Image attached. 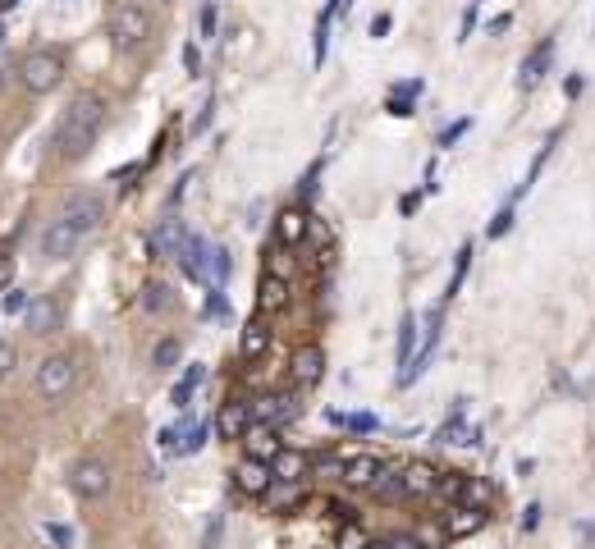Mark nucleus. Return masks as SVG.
<instances>
[{
	"label": "nucleus",
	"instance_id": "26",
	"mask_svg": "<svg viewBox=\"0 0 595 549\" xmlns=\"http://www.w3.org/2000/svg\"><path fill=\"white\" fill-rule=\"evenodd\" d=\"M202 380H206V366H202V362H197V366H188V371H184V380H179V385H174V394H170V399H174V408H188V399L197 394V385H202Z\"/></svg>",
	"mask_w": 595,
	"mask_h": 549
},
{
	"label": "nucleus",
	"instance_id": "15",
	"mask_svg": "<svg viewBox=\"0 0 595 549\" xmlns=\"http://www.w3.org/2000/svg\"><path fill=\"white\" fill-rule=\"evenodd\" d=\"M307 234H312V216H307L303 206H284L280 216H275V238H280L284 248H298Z\"/></svg>",
	"mask_w": 595,
	"mask_h": 549
},
{
	"label": "nucleus",
	"instance_id": "34",
	"mask_svg": "<svg viewBox=\"0 0 595 549\" xmlns=\"http://www.w3.org/2000/svg\"><path fill=\"white\" fill-rule=\"evenodd\" d=\"M179 353H184V348H179V339H161V344H156V357H152V362L165 371V366L179 362Z\"/></svg>",
	"mask_w": 595,
	"mask_h": 549
},
{
	"label": "nucleus",
	"instance_id": "46",
	"mask_svg": "<svg viewBox=\"0 0 595 549\" xmlns=\"http://www.w3.org/2000/svg\"><path fill=\"white\" fill-rule=\"evenodd\" d=\"M184 65H188V74H197V69H202V55H197V46H184Z\"/></svg>",
	"mask_w": 595,
	"mask_h": 549
},
{
	"label": "nucleus",
	"instance_id": "28",
	"mask_svg": "<svg viewBox=\"0 0 595 549\" xmlns=\"http://www.w3.org/2000/svg\"><path fill=\"white\" fill-rule=\"evenodd\" d=\"M225 280H229V252L211 248L206 252V284H211V289H225Z\"/></svg>",
	"mask_w": 595,
	"mask_h": 549
},
{
	"label": "nucleus",
	"instance_id": "52",
	"mask_svg": "<svg viewBox=\"0 0 595 549\" xmlns=\"http://www.w3.org/2000/svg\"><path fill=\"white\" fill-rule=\"evenodd\" d=\"M0 42H5V23H0Z\"/></svg>",
	"mask_w": 595,
	"mask_h": 549
},
{
	"label": "nucleus",
	"instance_id": "10",
	"mask_svg": "<svg viewBox=\"0 0 595 549\" xmlns=\"http://www.w3.org/2000/svg\"><path fill=\"white\" fill-rule=\"evenodd\" d=\"M440 325H444V307H435L431 321H426V334H422V348H417V357H412V362L399 371V385H412V380L426 371V362H431L435 344H440Z\"/></svg>",
	"mask_w": 595,
	"mask_h": 549
},
{
	"label": "nucleus",
	"instance_id": "19",
	"mask_svg": "<svg viewBox=\"0 0 595 549\" xmlns=\"http://www.w3.org/2000/svg\"><path fill=\"white\" fill-rule=\"evenodd\" d=\"M289 307V284L280 280V275H261V284H257V312L261 316H275V312H284Z\"/></svg>",
	"mask_w": 595,
	"mask_h": 549
},
{
	"label": "nucleus",
	"instance_id": "38",
	"mask_svg": "<svg viewBox=\"0 0 595 549\" xmlns=\"http://www.w3.org/2000/svg\"><path fill=\"white\" fill-rule=\"evenodd\" d=\"M316 179H321V161H316V165H312V170H307V174H303V183H298V193H303V197H307V202H312V197H316Z\"/></svg>",
	"mask_w": 595,
	"mask_h": 549
},
{
	"label": "nucleus",
	"instance_id": "36",
	"mask_svg": "<svg viewBox=\"0 0 595 549\" xmlns=\"http://www.w3.org/2000/svg\"><path fill=\"white\" fill-rule=\"evenodd\" d=\"M14 284V257H10V248H0V293Z\"/></svg>",
	"mask_w": 595,
	"mask_h": 549
},
{
	"label": "nucleus",
	"instance_id": "4",
	"mask_svg": "<svg viewBox=\"0 0 595 549\" xmlns=\"http://www.w3.org/2000/svg\"><path fill=\"white\" fill-rule=\"evenodd\" d=\"M78 385V362L74 353H51L42 366H37V394L42 399H69V389Z\"/></svg>",
	"mask_w": 595,
	"mask_h": 549
},
{
	"label": "nucleus",
	"instance_id": "42",
	"mask_svg": "<svg viewBox=\"0 0 595 549\" xmlns=\"http://www.w3.org/2000/svg\"><path fill=\"white\" fill-rule=\"evenodd\" d=\"M211 33H216V5L206 0L202 5V37H211Z\"/></svg>",
	"mask_w": 595,
	"mask_h": 549
},
{
	"label": "nucleus",
	"instance_id": "12",
	"mask_svg": "<svg viewBox=\"0 0 595 549\" xmlns=\"http://www.w3.org/2000/svg\"><path fill=\"white\" fill-rule=\"evenodd\" d=\"M550 60H554V37H541V42L531 46L527 60H522V69H518V87H522V92L541 87V78L550 74Z\"/></svg>",
	"mask_w": 595,
	"mask_h": 549
},
{
	"label": "nucleus",
	"instance_id": "23",
	"mask_svg": "<svg viewBox=\"0 0 595 549\" xmlns=\"http://www.w3.org/2000/svg\"><path fill=\"white\" fill-rule=\"evenodd\" d=\"M339 5L348 10V0H330V5L321 10V19H316V37H312V60L316 65H325V51H330V19L339 14Z\"/></svg>",
	"mask_w": 595,
	"mask_h": 549
},
{
	"label": "nucleus",
	"instance_id": "21",
	"mask_svg": "<svg viewBox=\"0 0 595 549\" xmlns=\"http://www.w3.org/2000/svg\"><path fill=\"white\" fill-rule=\"evenodd\" d=\"M184 238H188V229L179 225V220H161V225L152 229V252L156 257H179Z\"/></svg>",
	"mask_w": 595,
	"mask_h": 549
},
{
	"label": "nucleus",
	"instance_id": "14",
	"mask_svg": "<svg viewBox=\"0 0 595 549\" xmlns=\"http://www.w3.org/2000/svg\"><path fill=\"white\" fill-rule=\"evenodd\" d=\"M435 485H440V472H435L431 463H408L399 472V490L403 499H431Z\"/></svg>",
	"mask_w": 595,
	"mask_h": 549
},
{
	"label": "nucleus",
	"instance_id": "9",
	"mask_svg": "<svg viewBox=\"0 0 595 549\" xmlns=\"http://www.w3.org/2000/svg\"><path fill=\"white\" fill-rule=\"evenodd\" d=\"M60 302L51 298V293H37V298H28V307H23V325L33 334H55L60 330Z\"/></svg>",
	"mask_w": 595,
	"mask_h": 549
},
{
	"label": "nucleus",
	"instance_id": "35",
	"mask_svg": "<svg viewBox=\"0 0 595 549\" xmlns=\"http://www.w3.org/2000/svg\"><path fill=\"white\" fill-rule=\"evenodd\" d=\"M509 229H513V202H509V206H504V211H499V216H495V220H490V229H486V238H504V234H509Z\"/></svg>",
	"mask_w": 595,
	"mask_h": 549
},
{
	"label": "nucleus",
	"instance_id": "31",
	"mask_svg": "<svg viewBox=\"0 0 595 549\" xmlns=\"http://www.w3.org/2000/svg\"><path fill=\"white\" fill-rule=\"evenodd\" d=\"M467 266H472V243H463V248H458V266H454V280H449V298H454V293L463 289Z\"/></svg>",
	"mask_w": 595,
	"mask_h": 549
},
{
	"label": "nucleus",
	"instance_id": "37",
	"mask_svg": "<svg viewBox=\"0 0 595 549\" xmlns=\"http://www.w3.org/2000/svg\"><path fill=\"white\" fill-rule=\"evenodd\" d=\"M467 129H472V119H458V124H449V129H444V133H440V147H454V142H458V138H463V133H467Z\"/></svg>",
	"mask_w": 595,
	"mask_h": 549
},
{
	"label": "nucleus",
	"instance_id": "39",
	"mask_svg": "<svg viewBox=\"0 0 595 549\" xmlns=\"http://www.w3.org/2000/svg\"><path fill=\"white\" fill-rule=\"evenodd\" d=\"M46 536H51L60 549H74V531H69V527H60V522H51V527H46Z\"/></svg>",
	"mask_w": 595,
	"mask_h": 549
},
{
	"label": "nucleus",
	"instance_id": "51",
	"mask_svg": "<svg viewBox=\"0 0 595 549\" xmlns=\"http://www.w3.org/2000/svg\"><path fill=\"white\" fill-rule=\"evenodd\" d=\"M367 549H385V540H367Z\"/></svg>",
	"mask_w": 595,
	"mask_h": 549
},
{
	"label": "nucleus",
	"instance_id": "48",
	"mask_svg": "<svg viewBox=\"0 0 595 549\" xmlns=\"http://www.w3.org/2000/svg\"><path fill=\"white\" fill-rule=\"evenodd\" d=\"M472 23H476V0H472V5H467V10H463V37L472 33Z\"/></svg>",
	"mask_w": 595,
	"mask_h": 549
},
{
	"label": "nucleus",
	"instance_id": "18",
	"mask_svg": "<svg viewBox=\"0 0 595 549\" xmlns=\"http://www.w3.org/2000/svg\"><path fill=\"white\" fill-rule=\"evenodd\" d=\"M261 499L271 504V513H293L307 499V481H271V490Z\"/></svg>",
	"mask_w": 595,
	"mask_h": 549
},
{
	"label": "nucleus",
	"instance_id": "17",
	"mask_svg": "<svg viewBox=\"0 0 595 549\" xmlns=\"http://www.w3.org/2000/svg\"><path fill=\"white\" fill-rule=\"evenodd\" d=\"M385 472V463H380L376 453H353V458H344V485H353V490H371V481Z\"/></svg>",
	"mask_w": 595,
	"mask_h": 549
},
{
	"label": "nucleus",
	"instance_id": "33",
	"mask_svg": "<svg viewBox=\"0 0 595 549\" xmlns=\"http://www.w3.org/2000/svg\"><path fill=\"white\" fill-rule=\"evenodd\" d=\"M142 302H147V312H170V289H165V284H147V298H142Z\"/></svg>",
	"mask_w": 595,
	"mask_h": 549
},
{
	"label": "nucleus",
	"instance_id": "43",
	"mask_svg": "<svg viewBox=\"0 0 595 549\" xmlns=\"http://www.w3.org/2000/svg\"><path fill=\"white\" fill-rule=\"evenodd\" d=\"M23 307H28V293H5V312H23Z\"/></svg>",
	"mask_w": 595,
	"mask_h": 549
},
{
	"label": "nucleus",
	"instance_id": "22",
	"mask_svg": "<svg viewBox=\"0 0 595 549\" xmlns=\"http://www.w3.org/2000/svg\"><path fill=\"white\" fill-rule=\"evenodd\" d=\"M325 376V353L321 348H298V353H293V380H298V385H316V380Z\"/></svg>",
	"mask_w": 595,
	"mask_h": 549
},
{
	"label": "nucleus",
	"instance_id": "2",
	"mask_svg": "<svg viewBox=\"0 0 595 549\" xmlns=\"http://www.w3.org/2000/svg\"><path fill=\"white\" fill-rule=\"evenodd\" d=\"M110 37H115L119 51H133L152 37V10L138 5V0H119L115 10H110Z\"/></svg>",
	"mask_w": 595,
	"mask_h": 549
},
{
	"label": "nucleus",
	"instance_id": "24",
	"mask_svg": "<svg viewBox=\"0 0 595 549\" xmlns=\"http://www.w3.org/2000/svg\"><path fill=\"white\" fill-rule=\"evenodd\" d=\"M422 97V78H408V83H399L390 92V101H385V110H390V115H412V101Z\"/></svg>",
	"mask_w": 595,
	"mask_h": 549
},
{
	"label": "nucleus",
	"instance_id": "5",
	"mask_svg": "<svg viewBox=\"0 0 595 549\" xmlns=\"http://www.w3.org/2000/svg\"><path fill=\"white\" fill-rule=\"evenodd\" d=\"M69 490H74L78 499H87V504H92V499H106L110 495V467L101 463V458H92V453L78 458V463L69 467Z\"/></svg>",
	"mask_w": 595,
	"mask_h": 549
},
{
	"label": "nucleus",
	"instance_id": "13",
	"mask_svg": "<svg viewBox=\"0 0 595 549\" xmlns=\"http://www.w3.org/2000/svg\"><path fill=\"white\" fill-rule=\"evenodd\" d=\"M298 417V394H271V399H257L252 403V421H266V426H289Z\"/></svg>",
	"mask_w": 595,
	"mask_h": 549
},
{
	"label": "nucleus",
	"instance_id": "20",
	"mask_svg": "<svg viewBox=\"0 0 595 549\" xmlns=\"http://www.w3.org/2000/svg\"><path fill=\"white\" fill-rule=\"evenodd\" d=\"M248 421H252V403H243V399H229L225 408H220L216 426H220V435H225V440H238V435L248 431Z\"/></svg>",
	"mask_w": 595,
	"mask_h": 549
},
{
	"label": "nucleus",
	"instance_id": "45",
	"mask_svg": "<svg viewBox=\"0 0 595 549\" xmlns=\"http://www.w3.org/2000/svg\"><path fill=\"white\" fill-rule=\"evenodd\" d=\"M536 522H541V504H531L527 513H522V531H536Z\"/></svg>",
	"mask_w": 595,
	"mask_h": 549
},
{
	"label": "nucleus",
	"instance_id": "6",
	"mask_svg": "<svg viewBox=\"0 0 595 549\" xmlns=\"http://www.w3.org/2000/svg\"><path fill=\"white\" fill-rule=\"evenodd\" d=\"M83 243H87L83 229H74L65 216H55L51 225H46V234H42V257L46 261H69L78 248H83Z\"/></svg>",
	"mask_w": 595,
	"mask_h": 549
},
{
	"label": "nucleus",
	"instance_id": "47",
	"mask_svg": "<svg viewBox=\"0 0 595 549\" xmlns=\"http://www.w3.org/2000/svg\"><path fill=\"white\" fill-rule=\"evenodd\" d=\"M403 216H412V211H417V206H422V193H408V197H403Z\"/></svg>",
	"mask_w": 595,
	"mask_h": 549
},
{
	"label": "nucleus",
	"instance_id": "3",
	"mask_svg": "<svg viewBox=\"0 0 595 549\" xmlns=\"http://www.w3.org/2000/svg\"><path fill=\"white\" fill-rule=\"evenodd\" d=\"M19 78H23V87H28L33 97H46V92H55V87H60V78H65V55H60V51L23 55Z\"/></svg>",
	"mask_w": 595,
	"mask_h": 549
},
{
	"label": "nucleus",
	"instance_id": "40",
	"mask_svg": "<svg viewBox=\"0 0 595 549\" xmlns=\"http://www.w3.org/2000/svg\"><path fill=\"white\" fill-rule=\"evenodd\" d=\"M14 362H19V353H14V344H5V339H0V380L10 376L14 371Z\"/></svg>",
	"mask_w": 595,
	"mask_h": 549
},
{
	"label": "nucleus",
	"instance_id": "16",
	"mask_svg": "<svg viewBox=\"0 0 595 549\" xmlns=\"http://www.w3.org/2000/svg\"><path fill=\"white\" fill-rule=\"evenodd\" d=\"M307 472H312V453H303V449H289V444H284L271 458L275 481H307Z\"/></svg>",
	"mask_w": 595,
	"mask_h": 549
},
{
	"label": "nucleus",
	"instance_id": "44",
	"mask_svg": "<svg viewBox=\"0 0 595 549\" xmlns=\"http://www.w3.org/2000/svg\"><path fill=\"white\" fill-rule=\"evenodd\" d=\"M390 28H394V19H390V14H376V19H371V37H385Z\"/></svg>",
	"mask_w": 595,
	"mask_h": 549
},
{
	"label": "nucleus",
	"instance_id": "25",
	"mask_svg": "<svg viewBox=\"0 0 595 549\" xmlns=\"http://www.w3.org/2000/svg\"><path fill=\"white\" fill-rule=\"evenodd\" d=\"M266 348H271V330H266L261 321H248V325H243V362H257Z\"/></svg>",
	"mask_w": 595,
	"mask_h": 549
},
{
	"label": "nucleus",
	"instance_id": "30",
	"mask_svg": "<svg viewBox=\"0 0 595 549\" xmlns=\"http://www.w3.org/2000/svg\"><path fill=\"white\" fill-rule=\"evenodd\" d=\"M412 334H417V321H412V312H403V321H399V366L412 362Z\"/></svg>",
	"mask_w": 595,
	"mask_h": 549
},
{
	"label": "nucleus",
	"instance_id": "32",
	"mask_svg": "<svg viewBox=\"0 0 595 549\" xmlns=\"http://www.w3.org/2000/svg\"><path fill=\"white\" fill-rule=\"evenodd\" d=\"M330 421H335V426H344V431H376V417H367V412H362V417H344V412H330Z\"/></svg>",
	"mask_w": 595,
	"mask_h": 549
},
{
	"label": "nucleus",
	"instance_id": "7",
	"mask_svg": "<svg viewBox=\"0 0 595 549\" xmlns=\"http://www.w3.org/2000/svg\"><path fill=\"white\" fill-rule=\"evenodd\" d=\"M60 216H65L74 229H83V234H97V225L106 220V202H101V193H74Z\"/></svg>",
	"mask_w": 595,
	"mask_h": 549
},
{
	"label": "nucleus",
	"instance_id": "8",
	"mask_svg": "<svg viewBox=\"0 0 595 549\" xmlns=\"http://www.w3.org/2000/svg\"><path fill=\"white\" fill-rule=\"evenodd\" d=\"M238 440H243V453H248V458H261V463H271L275 453L284 449L280 431H275V426H266V421H248V431L238 435Z\"/></svg>",
	"mask_w": 595,
	"mask_h": 549
},
{
	"label": "nucleus",
	"instance_id": "49",
	"mask_svg": "<svg viewBox=\"0 0 595 549\" xmlns=\"http://www.w3.org/2000/svg\"><path fill=\"white\" fill-rule=\"evenodd\" d=\"M509 14H499V19H490V33H509Z\"/></svg>",
	"mask_w": 595,
	"mask_h": 549
},
{
	"label": "nucleus",
	"instance_id": "11",
	"mask_svg": "<svg viewBox=\"0 0 595 549\" xmlns=\"http://www.w3.org/2000/svg\"><path fill=\"white\" fill-rule=\"evenodd\" d=\"M271 463H261V458H248V453H243V463L234 467V485L238 490H243V495L248 499H261L266 495V490H271Z\"/></svg>",
	"mask_w": 595,
	"mask_h": 549
},
{
	"label": "nucleus",
	"instance_id": "41",
	"mask_svg": "<svg viewBox=\"0 0 595 549\" xmlns=\"http://www.w3.org/2000/svg\"><path fill=\"white\" fill-rule=\"evenodd\" d=\"M385 549H426V545L417 536H390L385 540Z\"/></svg>",
	"mask_w": 595,
	"mask_h": 549
},
{
	"label": "nucleus",
	"instance_id": "27",
	"mask_svg": "<svg viewBox=\"0 0 595 549\" xmlns=\"http://www.w3.org/2000/svg\"><path fill=\"white\" fill-rule=\"evenodd\" d=\"M481 508H467V504H458L454 513H449V536H472L476 527H481Z\"/></svg>",
	"mask_w": 595,
	"mask_h": 549
},
{
	"label": "nucleus",
	"instance_id": "29",
	"mask_svg": "<svg viewBox=\"0 0 595 549\" xmlns=\"http://www.w3.org/2000/svg\"><path fill=\"white\" fill-rule=\"evenodd\" d=\"M206 435H211V426H206V421H188L184 431H179V449H174V453H197L206 444Z\"/></svg>",
	"mask_w": 595,
	"mask_h": 549
},
{
	"label": "nucleus",
	"instance_id": "50",
	"mask_svg": "<svg viewBox=\"0 0 595 549\" xmlns=\"http://www.w3.org/2000/svg\"><path fill=\"white\" fill-rule=\"evenodd\" d=\"M14 5H19V0H0V10H14Z\"/></svg>",
	"mask_w": 595,
	"mask_h": 549
},
{
	"label": "nucleus",
	"instance_id": "1",
	"mask_svg": "<svg viewBox=\"0 0 595 549\" xmlns=\"http://www.w3.org/2000/svg\"><path fill=\"white\" fill-rule=\"evenodd\" d=\"M101 129H106V101L97 92H83V97L69 101V110L60 115V129H55V151L65 161H83L87 151L97 147Z\"/></svg>",
	"mask_w": 595,
	"mask_h": 549
}]
</instances>
